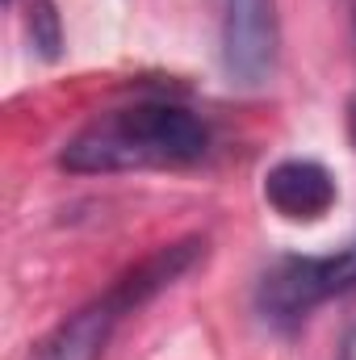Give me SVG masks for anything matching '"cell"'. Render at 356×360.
I'll list each match as a JSON object with an SVG mask.
<instances>
[{
    "label": "cell",
    "instance_id": "obj_1",
    "mask_svg": "<svg viewBox=\"0 0 356 360\" xmlns=\"http://www.w3.org/2000/svg\"><path fill=\"white\" fill-rule=\"evenodd\" d=\"M210 155V126L177 101H134L96 113L80 126L63 151L59 168L76 176H113L147 168H189Z\"/></svg>",
    "mask_w": 356,
    "mask_h": 360
},
{
    "label": "cell",
    "instance_id": "obj_2",
    "mask_svg": "<svg viewBox=\"0 0 356 360\" xmlns=\"http://www.w3.org/2000/svg\"><path fill=\"white\" fill-rule=\"evenodd\" d=\"M205 252L201 239H180L155 248L147 260H139L134 269H126L101 297H92L89 306H80L76 314H68L42 344L34 360H101L117 323L126 314H134L139 306H147L155 293H164L180 272L193 269V260Z\"/></svg>",
    "mask_w": 356,
    "mask_h": 360
},
{
    "label": "cell",
    "instance_id": "obj_3",
    "mask_svg": "<svg viewBox=\"0 0 356 360\" xmlns=\"http://www.w3.org/2000/svg\"><path fill=\"white\" fill-rule=\"evenodd\" d=\"M356 289V239L336 256H285L260 276L256 310L272 327H298L314 306Z\"/></svg>",
    "mask_w": 356,
    "mask_h": 360
},
{
    "label": "cell",
    "instance_id": "obj_4",
    "mask_svg": "<svg viewBox=\"0 0 356 360\" xmlns=\"http://www.w3.org/2000/svg\"><path fill=\"white\" fill-rule=\"evenodd\" d=\"M222 68L235 84H265L276 68V0H222Z\"/></svg>",
    "mask_w": 356,
    "mask_h": 360
},
{
    "label": "cell",
    "instance_id": "obj_5",
    "mask_svg": "<svg viewBox=\"0 0 356 360\" xmlns=\"http://www.w3.org/2000/svg\"><path fill=\"white\" fill-rule=\"evenodd\" d=\"M336 197V176L314 160H281L265 176L268 210L285 222H319L323 214H331Z\"/></svg>",
    "mask_w": 356,
    "mask_h": 360
},
{
    "label": "cell",
    "instance_id": "obj_6",
    "mask_svg": "<svg viewBox=\"0 0 356 360\" xmlns=\"http://www.w3.org/2000/svg\"><path fill=\"white\" fill-rule=\"evenodd\" d=\"M30 34H34V46H38L46 59L59 55L63 30H59V13H55L51 0H34V4H30Z\"/></svg>",
    "mask_w": 356,
    "mask_h": 360
},
{
    "label": "cell",
    "instance_id": "obj_7",
    "mask_svg": "<svg viewBox=\"0 0 356 360\" xmlns=\"http://www.w3.org/2000/svg\"><path fill=\"white\" fill-rule=\"evenodd\" d=\"M348 139H352V147H356V96L348 101Z\"/></svg>",
    "mask_w": 356,
    "mask_h": 360
}]
</instances>
